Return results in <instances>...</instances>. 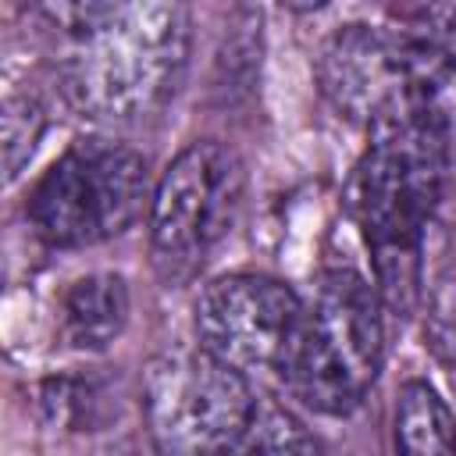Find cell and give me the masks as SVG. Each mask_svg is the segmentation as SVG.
I'll return each mask as SVG.
<instances>
[{
	"mask_svg": "<svg viewBox=\"0 0 456 456\" xmlns=\"http://www.w3.org/2000/svg\"><path fill=\"white\" fill-rule=\"evenodd\" d=\"M456 103L410 100L367 125L346 207L374 264V289L392 317H410L424 292V239L452 167Z\"/></svg>",
	"mask_w": 456,
	"mask_h": 456,
	"instance_id": "1",
	"label": "cell"
},
{
	"mask_svg": "<svg viewBox=\"0 0 456 456\" xmlns=\"http://www.w3.org/2000/svg\"><path fill=\"white\" fill-rule=\"evenodd\" d=\"M46 14L61 28V96L82 118L139 125L178 93L192 39L182 4H64Z\"/></svg>",
	"mask_w": 456,
	"mask_h": 456,
	"instance_id": "2",
	"label": "cell"
},
{
	"mask_svg": "<svg viewBox=\"0 0 456 456\" xmlns=\"http://www.w3.org/2000/svg\"><path fill=\"white\" fill-rule=\"evenodd\" d=\"M385 314L374 281L360 271H324L274 370L285 392L324 417H349L360 410L385 363Z\"/></svg>",
	"mask_w": 456,
	"mask_h": 456,
	"instance_id": "3",
	"label": "cell"
},
{
	"mask_svg": "<svg viewBox=\"0 0 456 456\" xmlns=\"http://www.w3.org/2000/svg\"><path fill=\"white\" fill-rule=\"evenodd\" d=\"M150 167L139 150L118 139H75L32 185L25 214L53 249L107 242L135 224L150 203Z\"/></svg>",
	"mask_w": 456,
	"mask_h": 456,
	"instance_id": "4",
	"label": "cell"
},
{
	"mask_svg": "<svg viewBox=\"0 0 456 456\" xmlns=\"http://www.w3.org/2000/svg\"><path fill=\"white\" fill-rule=\"evenodd\" d=\"M256 395L242 370L203 346H175L150 360L142 417L153 456H232Z\"/></svg>",
	"mask_w": 456,
	"mask_h": 456,
	"instance_id": "5",
	"label": "cell"
},
{
	"mask_svg": "<svg viewBox=\"0 0 456 456\" xmlns=\"http://www.w3.org/2000/svg\"><path fill=\"white\" fill-rule=\"evenodd\" d=\"M242 160L217 139L175 153L150 196V260L164 285L192 281L232 232L242 207Z\"/></svg>",
	"mask_w": 456,
	"mask_h": 456,
	"instance_id": "6",
	"label": "cell"
},
{
	"mask_svg": "<svg viewBox=\"0 0 456 456\" xmlns=\"http://www.w3.org/2000/svg\"><path fill=\"white\" fill-rule=\"evenodd\" d=\"M299 317L303 299L292 285L256 271L221 274L207 281L196 299V346H203L242 374L278 370L299 328Z\"/></svg>",
	"mask_w": 456,
	"mask_h": 456,
	"instance_id": "7",
	"label": "cell"
},
{
	"mask_svg": "<svg viewBox=\"0 0 456 456\" xmlns=\"http://www.w3.org/2000/svg\"><path fill=\"white\" fill-rule=\"evenodd\" d=\"M128 285L121 274L96 271L86 278H75L61 292V335L68 346L96 353L107 349L128 324Z\"/></svg>",
	"mask_w": 456,
	"mask_h": 456,
	"instance_id": "8",
	"label": "cell"
},
{
	"mask_svg": "<svg viewBox=\"0 0 456 456\" xmlns=\"http://www.w3.org/2000/svg\"><path fill=\"white\" fill-rule=\"evenodd\" d=\"M392 456H456V413L435 385L413 378L392 413Z\"/></svg>",
	"mask_w": 456,
	"mask_h": 456,
	"instance_id": "9",
	"label": "cell"
},
{
	"mask_svg": "<svg viewBox=\"0 0 456 456\" xmlns=\"http://www.w3.org/2000/svg\"><path fill=\"white\" fill-rule=\"evenodd\" d=\"M232 456H324V445L289 406L256 399Z\"/></svg>",
	"mask_w": 456,
	"mask_h": 456,
	"instance_id": "10",
	"label": "cell"
},
{
	"mask_svg": "<svg viewBox=\"0 0 456 456\" xmlns=\"http://www.w3.org/2000/svg\"><path fill=\"white\" fill-rule=\"evenodd\" d=\"M424 346L438 363L456 367V253H445L431 274H424Z\"/></svg>",
	"mask_w": 456,
	"mask_h": 456,
	"instance_id": "11",
	"label": "cell"
},
{
	"mask_svg": "<svg viewBox=\"0 0 456 456\" xmlns=\"http://www.w3.org/2000/svg\"><path fill=\"white\" fill-rule=\"evenodd\" d=\"M46 132V110L36 96H7L4 103V171L7 182L21 175Z\"/></svg>",
	"mask_w": 456,
	"mask_h": 456,
	"instance_id": "12",
	"label": "cell"
},
{
	"mask_svg": "<svg viewBox=\"0 0 456 456\" xmlns=\"http://www.w3.org/2000/svg\"><path fill=\"white\" fill-rule=\"evenodd\" d=\"M410 32L420 36L428 46H435L452 68H456V4L442 7H420L410 18Z\"/></svg>",
	"mask_w": 456,
	"mask_h": 456,
	"instance_id": "13",
	"label": "cell"
}]
</instances>
